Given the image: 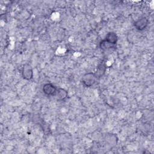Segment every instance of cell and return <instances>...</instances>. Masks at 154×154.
<instances>
[{
    "label": "cell",
    "instance_id": "8992f818",
    "mask_svg": "<svg viewBox=\"0 0 154 154\" xmlns=\"http://www.w3.org/2000/svg\"><path fill=\"white\" fill-rule=\"evenodd\" d=\"M105 70H106V66L105 63H101L100 65L98 66L96 73H94L96 78H99L102 76L105 73Z\"/></svg>",
    "mask_w": 154,
    "mask_h": 154
},
{
    "label": "cell",
    "instance_id": "3957f363",
    "mask_svg": "<svg viewBox=\"0 0 154 154\" xmlns=\"http://www.w3.org/2000/svg\"><path fill=\"white\" fill-rule=\"evenodd\" d=\"M22 75L23 79L30 80L33 77V70L29 64H25L22 68Z\"/></svg>",
    "mask_w": 154,
    "mask_h": 154
},
{
    "label": "cell",
    "instance_id": "277c9868",
    "mask_svg": "<svg viewBox=\"0 0 154 154\" xmlns=\"http://www.w3.org/2000/svg\"><path fill=\"white\" fill-rule=\"evenodd\" d=\"M57 88L51 83H46L43 85L42 90L43 92L48 96H52L56 94Z\"/></svg>",
    "mask_w": 154,
    "mask_h": 154
},
{
    "label": "cell",
    "instance_id": "7a4b0ae2",
    "mask_svg": "<svg viewBox=\"0 0 154 154\" xmlns=\"http://www.w3.org/2000/svg\"><path fill=\"white\" fill-rule=\"evenodd\" d=\"M148 25V19L145 16L140 17L134 22V27L138 31H143L146 28Z\"/></svg>",
    "mask_w": 154,
    "mask_h": 154
},
{
    "label": "cell",
    "instance_id": "ba28073f",
    "mask_svg": "<svg viewBox=\"0 0 154 154\" xmlns=\"http://www.w3.org/2000/svg\"><path fill=\"white\" fill-rule=\"evenodd\" d=\"M99 46L100 48L103 51H106L108 50L110 48H114L115 47V46L111 45L110 43H109L108 42H107L105 39L102 40L100 43H99Z\"/></svg>",
    "mask_w": 154,
    "mask_h": 154
},
{
    "label": "cell",
    "instance_id": "5b68a950",
    "mask_svg": "<svg viewBox=\"0 0 154 154\" xmlns=\"http://www.w3.org/2000/svg\"><path fill=\"white\" fill-rule=\"evenodd\" d=\"M105 40L112 45L115 46L118 40V37L117 34L114 32H109L105 38Z\"/></svg>",
    "mask_w": 154,
    "mask_h": 154
},
{
    "label": "cell",
    "instance_id": "6da1fadb",
    "mask_svg": "<svg viewBox=\"0 0 154 154\" xmlns=\"http://www.w3.org/2000/svg\"><path fill=\"white\" fill-rule=\"evenodd\" d=\"M96 79L97 78L94 73L88 72L83 75L82 78V82L86 87H91L95 83Z\"/></svg>",
    "mask_w": 154,
    "mask_h": 154
},
{
    "label": "cell",
    "instance_id": "52a82bcc",
    "mask_svg": "<svg viewBox=\"0 0 154 154\" xmlns=\"http://www.w3.org/2000/svg\"><path fill=\"white\" fill-rule=\"evenodd\" d=\"M56 95L57 99L59 100H64L67 96V91L62 88H59L57 90Z\"/></svg>",
    "mask_w": 154,
    "mask_h": 154
}]
</instances>
